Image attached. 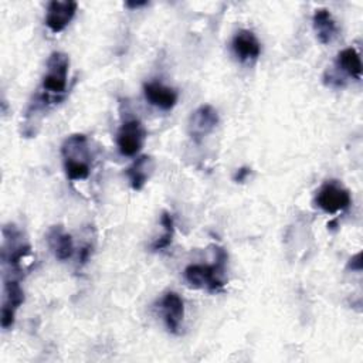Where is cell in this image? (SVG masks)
Wrapping results in <instances>:
<instances>
[{
  "mask_svg": "<svg viewBox=\"0 0 363 363\" xmlns=\"http://www.w3.org/2000/svg\"><path fill=\"white\" fill-rule=\"evenodd\" d=\"M69 58L61 51H54L47 60L45 74L43 77L38 92L31 102L27 116L30 113H37L40 109L50 105L61 102L67 95V81H68Z\"/></svg>",
  "mask_w": 363,
  "mask_h": 363,
  "instance_id": "cell-1",
  "label": "cell"
},
{
  "mask_svg": "<svg viewBox=\"0 0 363 363\" xmlns=\"http://www.w3.org/2000/svg\"><path fill=\"white\" fill-rule=\"evenodd\" d=\"M64 170L71 182L85 180L91 173V150L82 133L68 136L61 146Z\"/></svg>",
  "mask_w": 363,
  "mask_h": 363,
  "instance_id": "cell-2",
  "label": "cell"
},
{
  "mask_svg": "<svg viewBox=\"0 0 363 363\" xmlns=\"http://www.w3.org/2000/svg\"><path fill=\"white\" fill-rule=\"evenodd\" d=\"M227 252L224 248H216V261L213 264H191L184 269V278L190 286L207 289L208 292L223 291L225 285Z\"/></svg>",
  "mask_w": 363,
  "mask_h": 363,
  "instance_id": "cell-3",
  "label": "cell"
},
{
  "mask_svg": "<svg viewBox=\"0 0 363 363\" xmlns=\"http://www.w3.org/2000/svg\"><path fill=\"white\" fill-rule=\"evenodd\" d=\"M315 203L325 213L335 214V213L349 208V206L352 203V197H350L349 190L345 189L339 182L328 180L318 190Z\"/></svg>",
  "mask_w": 363,
  "mask_h": 363,
  "instance_id": "cell-4",
  "label": "cell"
},
{
  "mask_svg": "<svg viewBox=\"0 0 363 363\" xmlns=\"http://www.w3.org/2000/svg\"><path fill=\"white\" fill-rule=\"evenodd\" d=\"M146 138V130L140 121L129 119L122 123L116 133V145L123 156H135L140 152Z\"/></svg>",
  "mask_w": 363,
  "mask_h": 363,
  "instance_id": "cell-5",
  "label": "cell"
},
{
  "mask_svg": "<svg viewBox=\"0 0 363 363\" xmlns=\"http://www.w3.org/2000/svg\"><path fill=\"white\" fill-rule=\"evenodd\" d=\"M218 125V113L211 105L199 106L189 119V133L196 143H200Z\"/></svg>",
  "mask_w": 363,
  "mask_h": 363,
  "instance_id": "cell-6",
  "label": "cell"
},
{
  "mask_svg": "<svg viewBox=\"0 0 363 363\" xmlns=\"http://www.w3.org/2000/svg\"><path fill=\"white\" fill-rule=\"evenodd\" d=\"M77 1L72 0H52L47 6L45 26L51 33H61L74 18L77 13Z\"/></svg>",
  "mask_w": 363,
  "mask_h": 363,
  "instance_id": "cell-7",
  "label": "cell"
},
{
  "mask_svg": "<svg viewBox=\"0 0 363 363\" xmlns=\"http://www.w3.org/2000/svg\"><path fill=\"white\" fill-rule=\"evenodd\" d=\"M24 302V292L16 278H6L4 279V295H3V305H1V328L10 329L14 323V316L17 308Z\"/></svg>",
  "mask_w": 363,
  "mask_h": 363,
  "instance_id": "cell-8",
  "label": "cell"
},
{
  "mask_svg": "<svg viewBox=\"0 0 363 363\" xmlns=\"http://www.w3.org/2000/svg\"><path fill=\"white\" fill-rule=\"evenodd\" d=\"M163 320L170 333L177 335L184 316V302L176 292H167L160 301Z\"/></svg>",
  "mask_w": 363,
  "mask_h": 363,
  "instance_id": "cell-9",
  "label": "cell"
},
{
  "mask_svg": "<svg viewBox=\"0 0 363 363\" xmlns=\"http://www.w3.org/2000/svg\"><path fill=\"white\" fill-rule=\"evenodd\" d=\"M233 51L241 62H252L261 54V44L250 30H240L231 41Z\"/></svg>",
  "mask_w": 363,
  "mask_h": 363,
  "instance_id": "cell-10",
  "label": "cell"
},
{
  "mask_svg": "<svg viewBox=\"0 0 363 363\" xmlns=\"http://www.w3.org/2000/svg\"><path fill=\"white\" fill-rule=\"evenodd\" d=\"M143 94H145L146 101L150 105H153L159 109H163V111H170L172 108H174V105L177 104V99H179V95L173 88L166 86L157 81L145 82Z\"/></svg>",
  "mask_w": 363,
  "mask_h": 363,
  "instance_id": "cell-11",
  "label": "cell"
},
{
  "mask_svg": "<svg viewBox=\"0 0 363 363\" xmlns=\"http://www.w3.org/2000/svg\"><path fill=\"white\" fill-rule=\"evenodd\" d=\"M155 170V160L152 156H139L126 169V176L129 179L130 187L133 190H142Z\"/></svg>",
  "mask_w": 363,
  "mask_h": 363,
  "instance_id": "cell-12",
  "label": "cell"
},
{
  "mask_svg": "<svg viewBox=\"0 0 363 363\" xmlns=\"http://www.w3.org/2000/svg\"><path fill=\"white\" fill-rule=\"evenodd\" d=\"M47 242L55 258L60 261H65L74 254V242L72 237L62 231L61 225H54L47 233Z\"/></svg>",
  "mask_w": 363,
  "mask_h": 363,
  "instance_id": "cell-13",
  "label": "cell"
},
{
  "mask_svg": "<svg viewBox=\"0 0 363 363\" xmlns=\"http://www.w3.org/2000/svg\"><path fill=\"white\" fill-rule=\"evenodd\" d=\"M313 30L322 44H329L337 35V26L326 9H316L312 17Z\"/></svg>",
  "mask_w": 363,
  "mask_h": 363,
  "instance_id": "cell-14",
  "label": "cell"
},
{
  "mask_svg": "<svg viewBox=\"0 0 363 363\" xmlns=\"http://www.w3.org/2000/svg\"><path fill=\"white\" fill-rule=\"evenodd\" d=\"M336 67L337 69L343 71L346 75L360 81L362 79V61L359 52L353 48L342 50L336 57Z\"/></svg>",
  "mask_w": 363,
  "mask_h": 363,
  "instance_id": "cell-15",
  "label": "cell"
},
{
  "mask_svg": "<svg viewBox=\"0 0 363 363\" xmlns=\"http://www.w3.org/2000/svg\"><path fill=\"white\" fill-rule=\"evenodd\" d=\"M160 224L163 227V234L152 244V250L153 251H160L163 248H167L172 244V241H173L174 221H173V217H172V214L169 211H163L162 213Z\"/></svg>",
  "mask_w": 363,
  "mask_h": 363,
  "instance_id": "cell-16",
  "label": "cell"
},
{
  "mask_svg": "<svg viewBox=\"0 0 363 363\" xmlns=\"http://www.w3.org/2000/svg\"><path fill=\"white\" fill-rule=\"evenodd\" d=\"M349 268L356 269V271H360V269H362V254H360V252L356 254L353 258H350Z\"/></svg>",
  "mask_w": 363,
  "mask_h": 363,
  "instance_id": "cell-17",
  "label": "cell"
},
{
  "mask_svg": "<svg viewBox=\"0 0 363 363\" xmlns=\"http://www.w3.org/2000/svg\"><path fill=\"white\" fill-rule=\"evenodd\" d=\"M250 172H251V169H248V167H241L237 173H235V176H234V180L235 182H240V183H242L244 180H245V177L250 174Z\"/></svg>",
  "mask_w": 363,
  "mask_h": 363,
  "instance_id": "cell-18",
  "label": "cell"
},
{
  "mask_svg": "<svg viewBox=\"0 0 363 363\" xmlns=\"http://www.w3.org/2000/svg\"><path fill=\"white\" fill-rule=\"evenodd\" d=\"M147 1H128L126 3V7H130V9H138V7H142V6H146Z\"/></svg>",
  "mask_w": 363,
  "mask_h": 363,
  "instance_id": "cell-19",
  "label": "cell"
}]
</instances>
